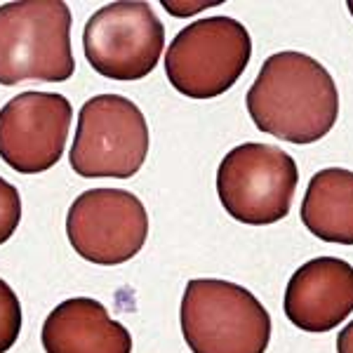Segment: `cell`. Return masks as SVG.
<instances>
[{"instance_id": "10", "label": "cell", "mask_w": 353, "mask_h": 353, "mask_svg": "<svg viewBox=\"0 0 353 353\" xmlns=\"http://www.w3.org/2000/svg\"><path fill=\"white\" fill-rule=\"evenodd\" d=\"M283 309L304 332L334 330L353 313V266L339 257L306 261L290 278Z\"/></svg>"}, {"instance_id": "6", "label": "cell", "mask_w": 353, "mask_h": 353, "mask_svg": "<svg viewBox=\"0 0 353 353\" xmlns=\"http://www.w3.org/2000/svg\"><path fill=\"white\" fill-rule=\"evenodd\" d=\"M299 184L294 158L278 146L248 141L221 158L217 193L236 221L269 226L285 219Z\"/></svg>"}, {"instance_id": "2", "label": "cell", "mask_w": 353, "mask_h": 353, "mask_svg": "<svg viewBox=\"0 0 353 353\" xmlns=\"http://www.w3.org/2000/svg\"><path fill=\"white\" fill-rule=\"evenodd\" d=\"M76 71L71 10L59 0L0 5V85L64 83Z\"/></svg>"}, {"instance_id": "4", "label": "cell", "mask_w": 353, "mask_h": 353, "mask_svg": "<svg viewBox=\"0 0 353 353\" xmlns=\"http://www.w3.org/2000/svg\"><path fill=\"white\" fill-rule=\"evenodd\" d=\"M252 57V38L231 17L191 21L165 52V73L179 94L214 99L229 92Z\"/></svg>"}, {"instance_id": "14", "label": "cell", "mask_w": 353, "mask_h": 353, "mask_svg": "<svg viewBox=\"0 0 353 353\" xmlns=\"http://www.w3.org/2000/svg\"><path fill=\"white\" fill-rule=\"evenodd\" d=\"M21 221V198L19 191L0 176V245L8 243L19 229Z\"/></svg>"}, {"instance_id": "7", "label": "cell", "mask_w": 353, "mask_h": 353, "mask_svg": "<svg viewBox=\"0 0 353 353\" xmlns=\"http://www.w3.org/2000/svg\"><path fill=\"white\" fill-rule=\"evenodd\" d=\"M165 48V26L149 3L104 5L90 17L83 31L85 59L111 81H141Z\"/></svg>"}, {"instance_id": "16", "label": "cell", "mask_w": 353, "mask_h": 353, "mask_svg": "<svg viewBox=\"0 0 353 353\" xmlns=\"http://www.w3.org/2000/svg\"><path fill=\"white\" fill-rule=\"evenodd\" d=\"M337 353H353V321L339 332V337H337Z\"/></svg>"}, {"instance_id": "9", "label": "cell", "mask_w": 353, "mask_h": 353, "mask_svg": "<svg viewBox=\"0 0 353 353\" xmlns=\"http://www.w3.org/2000/svg\"><path fill=\"white\" fill-rule=\"evenodd\" d=\"M73 109L64 94L21 92L0 109V158L21 174L48 172L66 149Z\"/></svg>"}, {"instance_id": "17", "label": "cell", "mask_w": 353, "mask_h": 353, "mask_svg": "<svg viewBox=\"0 0 353 353\" xmlns=\"http://www.w3.org/2000/svg\"><path fill=\"white\" fill-rule=\"evenodd\" d=\"M346 8H349V12H351V17H353V0H349V3H346Z\"/></svg>"}, {"instance_id": "8", "label": "cell", "mask_w": 353, "mask_h": 353, "mask_svg": "<svg viewBox=\"0 0 353 353\" xmlns=\"http://www.w3.org/2000/svg\"><path fill=\"white\" fill-rule=\"evenodd\" d=\"M66 236L83 259L97 266H118L144 248L149 214L134 193L92 189L81 193L68 208Z\"/></svg>"}, {"instance_id": "12", "label": "cell", "mask_w": 353, "mask_h": 353, "mask_svg": "<svg viewBox=\"0 0 353 353\" xmlns=\"http://www.w3.org/2000/svg\"><path fill=\"white\" fill-rule=\"evenodd\" d=\"M301 224L325 243L353 245V172L327 168L311 176L301 201Z\"/></svg>"}, {"instance_id": "13", "label": "cell", "mask_w": 353, "mask_h": 353, "mask_svg": "<svg viewBox=\"0 0 353 353\" xmlns=\"http://www.w3.org/2000/svg\"><path fill=\"white\" fill-rule=\"evenodd\" d=\"M21 332V304L14 290L0 278V353H8Z\"/></svg>"}, {"instance_id": "3", "label": "cell", "mask_w": 353, "mask_h": 353, "mask_svg": "<svg viewBox=\"0 0 353 353\" xmlns=\"http://www.w3.org/2000/svg\"><path fill=\"white\" fill-rule=\"evenodd\" d=\"M179 321L193 353H266L271 341L264 304L250 290L217 278L189 281Z\"/></svg>"}, {"instance_id": "15", "label": "cell", "mask_w": 353, "mask_h": 353, "mask_svg": "<svg viewBox=\"0 0 353 353\" xmlns=\"http://www.w3.org/2000/svg\"><path fill=\"white\" fill-rule=\"evenodd\" d=\"M219 0H208V3H198V5H179V3H163V8L168 12H172L176 17H189V14H196L201 10H208V8H217Z\"/></svg>"}, {"instance_id": "11", "label": "cell", "mask_w": 353, "mask_h": 353, "mask_svg": "<svg viewBox=\"0 0 353 353\" xmlns=\"http://www.w3.org/2000/svg\"><path fill=\"white\" fill-rule=\"evenodd\" d=\"M45 353H132V334L90 297L57 304L43 323Z\"/></svg>"}, {"instance_id": "5", "label": "cell", "mask_w": 353, "mask_h": 353, "mask_svg": "<svg viewBox=\"0 0 353 353\" xmlns=\"http://www.w3.org/2000/svg\"><path fill=\"white\" fill-rule=\"evenodd\" d=\"M149 144V123L139 106L121 94H99L78 113L68 163L85 179H130L144 165Z\"/></svg>"}, {"instance_id": "1", "label": "cell", "mask_w": 353, "mask_h": 353, "mask_svg": "<svg viewBox=\"0 0 353 353\" xmlns=\"http://www.w3.org/2000/svg\"><path fill=\"white\" fill-rule=\"evenodd\" d=\"M245 104L261 132L290 144H313L337 123L339 90L321 61L288 50L261 64Z\"/></svg>"}]
</instances>
